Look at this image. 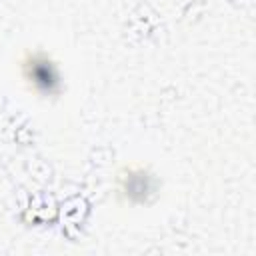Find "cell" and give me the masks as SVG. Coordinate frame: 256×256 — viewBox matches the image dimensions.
I'll return each mask as SVG.
<instances>
[{
    "mask_svg": "<svg viewBox=\"0 0 256 256\" xmlns=\"http://www.w3.org/2000/svg\"><path fill=\"white\" fill-rule=\"evenodd\" d=\"M22 76L28 86L42 94L54 96L60 90V74L52 58L44 52H28L22 60Z\"/></svg>",
    "mask_w": 256,
    "mask_h": 256,
    "instance_id": "1",
    "label": "cell"
},
{
    "mask_svg": "<svg viewBox=\"0 0 256 256\" xmlns=\"http://www.w3.org/2000/svg\"><path fill=\"white\" fill-rule=\"evenodd\" d=\"M120 190L132 202H142L152 192V178L144 170H126L120 176Z\"/></svg>",
    "mask_w": 256,
    "mask_h": 256,
    "instance_id": "2",
    "label": "cell"
}]
</instances>
